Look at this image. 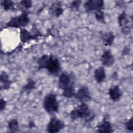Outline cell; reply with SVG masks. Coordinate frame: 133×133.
<instances>
[{
	"mask_svg": "<svg viewBox=\"0 0 133 133\" xmlns=\"http://www.w3.org/2000/svg\"><path fill=\"white\" fill-rule=\"evenodd\" d=\"M38 69H46L52 75H58L61 70V63L58 58L52 54H44L37 60Z\"/></svg>",
	"mask_w": 133,
	"mask_h": 133,
	"instance_id": "1",
	"label": "cell"
},
{
	"mask_svg": "<svg viewBox=\"0 0 133 133\" xmlns=\"http://www.w3.org/2000/svg\"><path fill=\"white\" fill-rule=\"evenodd\" d=\"M70 119L74 121L78 119L85 120L86 122L92 121L95 117L89 106L85 102H81V104L74 107L70 112Z\"/></svg>",
	"mask_w": 133,
	"mask_h": 133,
	"instance_id": "2",
	"label": "cell"
},
{
	"mask_svg": "<svg viewBox=\"0 0 133 133\" xmlns=\"http://www.w3.org/2000/svg\"><path fill=\"white\" fill-rule=\"evenodd\" d=\"M43 107L45 112L49 115L56 114L59 111V104L57 95L54 93H48L44 98Z\"/></svg>",
	"mask_w": 133,
	"mask_h": 133,
	"instance_id": "3",
	"label": "cell"
},
{
	"mask_svg": "<svg viewBox=\"0 0 133 133\" xmlns=\"http://www.w3.org/2000/svg\"><path fill=\"white\" fill-rule=\"evenodd\" d=\"M30 22L29 12L28 11H23L19 16L11 17L5 24V28H23L25 27Z\"/></svg>",
	"mask_w": 133,
	"mask_h": 133,
	"instance_id": "4",
	"label": "cell"
},
{
	"mask_svg": "<svg viewBox=\"0 0 133 133\" xmlns=\"http://www.w3.org/2000/svg\"><path fill=\"white\" fill-rule=\"evenodd\" d=\"M75 76L73 72H63L60 74L58 79V87L62 90L64 89L75 86Z\"/></svg>",
	"mask_w": 133,
	"mask_h": 133,
	"instance_id": "5",
	"label": "cell"
},
{
	"mask_svg": "<svg viewBox=\"0 0 133 133\" xmlns=\"http://www.w3.org/2000/svg\"><path fill=\"white\" fill-rule=\"evenodd\" d=\"M84 7L87 13H94L104 9V2L103 0H88L85 2Z\"/></svg>",
	"mask_w": 133,
	"mask_h": 133,
	"instance_id": "6",
	"label": "cell"
},
{
	"mask_svg": "<svg viewBox=\"0 0 133 133\" xmlns=\"http://www.w3.org/2000/svg\"><path fill=\"white\" fill-rule=\"evenodd\" d=\"M65 127L64 122L55 116L50 118L46 126V130L49 133H57L60 132Z\"/></svg>",
	"mask_w": 133,
	"mask_h": 133,
	"instance_id": "7",
	"label": "cell"
},
{
	"mask_svg": "<svg viewBox=\"0 0 133 133\" xmlns=\"http://www.w3.org/2000/svg\"><path fill=\"white\" fill-rule=\"evenodd\" d=\"M74 97L77 100L81 102L86 103L91 100V97L89 88L85 85L82 86L78 91L75 92Z\"/></svg>",
	"mask_w": 133,
	"mask_h": 133,
	"instance_id": "8",
	"label": "cell"
},
{
	"mask_svg": "<svg viewBox=\"0 0 133 133\" xmlns=\"http://www.w3.org/2000/svg\"><path fill=\"white\" fill-rule=\"evenodd\" d=\"M100 61L103 66L109 67L114 64L115 58L111 51L107 49L102 54L100 57Z\"/></svg>",
	"mask_w": 133,
	"mask_h": 133,
	"instance_id": "9",
	"label": "cell"
},
{
	"mask_svg": "<svg viewBox=\"0 0 133 133\" xmlns=\"http://www.w3.org/2000/svg\"><path fill=\"white\" fill-rule=\"evenodd\" d=\"M97 132L99 133H112L114 131V129L112 123L107 119L105 116L103 121L97 125Z\"/></svg>",
	"mask_w": 133,
	"mask_h": 133,
	"instance_id": "10",
	"label": "cell"
},
{
	"mask_svg": "<svg viewBox=\"0 0 133 133\" xmlns=\"http://www.w3.org/2000/svg\"><path fill=\"white\" fill-rule=\"evenodd\" d=\"M100 37L104 45L106 46H111L115 39V35L112 32L101 31Z\"/></svg>",
	"mask_w": 133,
	"mask_h": 133,
	"instance_id": "11",
	"label": "cell"
},
{
	"mask_svg": "<svg viewBox=\"0 0 133 133\" xmlns=\"http://www.w3.org/2000/svg\"><path fill=\"white\" fill-rule=\"evenodd\" d=\"M108 94L111 100L114 102H117L120 100L122 97V91L119 86H111L108 90Z\"/></svg>",
	"mask_w": 133,
	"mask_h": 133,
	"instance_id": "12",
	"label": "cell"
},
{
	"mask_svg": "<svg viewBox=\"0 0 133 133\" xmlns=\"http://www.w3.org/2000/svg\"><path fill=\"white\" fill-rule=\"evenodd\" d=\"M49 12L53 17H59L63 12V8L60 2L52 3L49 8Z\"/></svg>",
	"mask_w": 133,
	"mask_h": 133,
	"instance_id": "13",
	"label": "cell"
},
{
	"mask_svg": "<svg viewBox=\"0 0 133 133\" xmlns=\"http://www.w3.org/2000/svg\"><path fill=\"white\" fill-rule=\"evenodd\" d=\"M12 81L9 79L8 74L5 71H2L0 75L1 90H7L10 88Z\"/></svg>",
	"mask_w": 133,
	"mask_h": 133,
	"instance_id": "14",
	"label": "cell"
},
{
	"mask_svg": "<svg viewBox=\"0 0 133 133\" xmlns=\"http://www.w3.org/2000/svg\"><path fill=\"white\" fill-rule=\"evenodd\" d=\"M94 77L98 83H101L105 81L106 78V72L103 66H99L94 70Z\"/></svg>",
	"mask_w": 133,
	"mask_h": 133,
	"instance_id": "15",
	"label": "cell"
},
{
	"mask_svg": "<svg viewBox=\"0 0 133 133\" xmlns=\"http://www.w3.org/2000/svg\"><path fill=\"white\" fill-rule=\"evenodd\" d=\"M20 39L22 43H26L29 42L31 39H34V37L31 32H30L24 28H20Z\"/></svg>",
	"mask_w": 133,
	"mask_h": 133,
	"instance_id": "16",
	"label": "cell"
},
{
	"mask_svg": "<svg viewBox=\"0 0 133 133\" xmlns=\"http://www.w3.org/2000/svg\"><path fill=\"white\" fill-rule=\"evenodd\" d=\"M7 129L8 132H16L20 131L19 124L17 119L12 118L8 122Z\"/></svg>",
	"mask_w": 133,
	"mask_h": 133,
	"instance_id": "17",
	"label": "cell"
},
{
	"mask_svg": "<svg viewBox=\"0 0 133 133\" xmlns=\"http://www.w3.org/2000/svg\"><path fill=\"white\" fill-rule=\"evenodd\" d=\"M117 21L118 25L121 28L128 25L127 24L129 22V19L128 18L127 15L125 11H123L119 14L117 17Z\"/></svg>",
	"mask_w": 133,
	"mask_h": 133,
	"instance_id": "18",
	"label": "cell"
},
{
	"mask_svg": "<svg viewBox=\"0 0 133 133\" xmlns=\"http://www.w3.org/2000/svg\"><path fill=\"white\" fill-rule=\"evenodd\" d=\"M36 87V83L34 79L31 78H29L27 80V82L25 85H24L22 88L23 91L29 94L32 90H33Z\"/></svg>",
	"mask_w": 133,
	"mask_h": 133,
	"instance_id": "19",
	"label": "cell"
},
{
	"mask_svg": "<svg viewBox=\"0 0 133 133\" xmlns=\"http://www.w3.org/2000/svg\"><path fill=\"white\" fill-rule=\"evenodd\" d=\"M1 5L3 9L6 10H14L15 4L14 2L11 0H3L1 1Z\"/></svg>",
	"mask_w": 133,
	"mask_h": 133,
	"instance_id": "20",
	"label": "cell"
},
{
	"mask_svg": "<svg viewBox=\"0 0 133 133\" xmlns=\"http://www.w3.org/2000/svg\"><path fill=\"white\" fill-rule=\"evenodd\" d=\"M32 6V1L30 0L21 1L18 3V7L21 11H26L27 9L30 8Z\"/></svg>",
	"mask_w": 133,
	"mask_h": 133,
	"instance_id": "21",
	"label": "cell"
},
{
	"mask_svg": "<svg viewBox=\"0 0 133 133\" xmlns=\"http://www.w3.org/2000/svg\"><path fill=\"white\" fill-rule=\"evenodd\" d=\"M62 95L63 97L66 98H71L74 96L75 92V87L74 86H71L68 88H66L62 90Z\"/></svg>",
	"mask_w": 133,
	"mask_h": 133,
	"instance_id": "22",
	"label": "cell"
},
{
	"mask_svg": "<svg viewBox=\"0 0 133 133\" xmlns=\"http://www.w3.org/2000/svg\"><path fill=\"white\" fill-rule=\"evenodd\" d=\"M95 17L96 19L99 22L105 24V15L104 13L103 10L98 11L94 12Z\"/></svg>",
	"mask_w": 133,
	"mask_h": 133,
	"instance_id": "23",
	"label": "cell"
},
{
	"mask_svg": "<svg viewBox=\"0 0 133 133\" xmlns=\"http://www.w3.org/2000/svg\"><path fill=\"white\" fill-rule=\"evenodd\" d=\"M124 126L126 130L132 132L133 131V121L132 117H131L130 119L124 123Z\"/></svg>",
	"mask_w": 133,
	"mask_h": 133,
	"instance_id": "24",
	"label": "cell"
},
{
	"mask_svg": "<svg viewBox=\"0 0 133 133\" xmlns=\"http://www.w3.org/2000/svg\"><path fill=\"white\" fill-rule=\"evenodd\" d=\"M81 3H82V1H80V0L73 1L70 3V7L72 9H73L75 10H77L78 9V8H79Z\"/></svg>",
	"mask_w": 133,
	"mask_h": 133,
	"instance_id": "25",
	"label": "cell"
},
{
	"mask_svg": "<svg viewBox=\"0 0 133 133\" xmlns=\"http://www.w3.org/2000/svg\"><path fill=\"white\" fill-rule=\"evenodd\" d=\"M131 29L129 25H126L123 28H121L122 33L125 35H127V34H129L131 32Z\"/></svg>",
	"mask_w": 133,
	"mask_h": 133,
	"instance_id": "26",
	"label": "cell"
},
{
	"mask_svg": "<svg viewBox=\"0 0 133 133\" xmlns=\"http://www.w3.org/2000/svg\"><path fill=\"white\" fill-rule=\"evenodd\" d=\"M6 105H7V101L3 98H1L0 99V111L1 112L5 110Z\"/></svg>",
	"mask_w": 133,
	"mask_h": 133,
	"instance_id": "27",
	"label": "cell"
},
{
	"mask_svg": "<svg viewBox=\"0 0 133 133\" xmlns=\"http://www.w3.org/2000/svg\"><path fill=\"white\" fill-rule=\"evenodd\" d=\"M129 51H130L129 48L128 47H125L123 49L122 54L123 55H127V54H128L129 53Z\"/></svg>",
	"mask_w": 133,
	"mask_h": 133,
	"instance_id": "28",
	"label": "cell"
},
{
	"mask_svg": "<svg viewBox=\"0 0 133 133\" xmlns=\"http://www.w3.org/2000/svg\"><path fill=\"white\" fill-rule=\"evenodd\" d=\"M28 127H29V128H30L35 127V124H34V122H33V121H30L29 123V124H28Z\"/></svg>",
	"mask_w": 133,
	"mask_h": 133,
	"instance_id": "29",
	"label": "cell"
},
{
	"mask_svg": "<svg viewBox=\"0 0 133 133\" xmlns=\"http://www.w3.org/2000/svg\"><path fill=\"white\" fill-rule=\"evenodd\" d=\"M112 76L113 77V78L116 79L118 78V74L116 72H114L112 74Z\"/></svg>",
	"mask_w": 133,
	"mask_h": 133,
	"instance_id": "30",
	"label": "cell"
}]
</instances>
